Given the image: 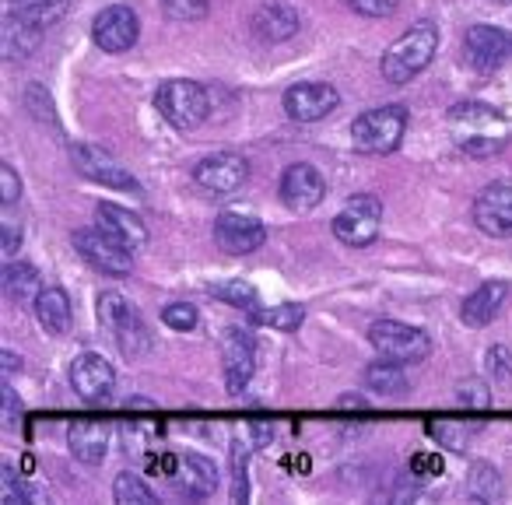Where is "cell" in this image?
Segmentation results:
<instances>
[{"label": "cell", "instance_id": "cell-1", "mask_svg": "<svg viewBox=\"0 0 512 505\" xmlns=\"http://www.w3.org/2000/svg\"><path fill=\"white\" fill-rule=\"evenodd\" d=\"M449 123L456 127V144L467 151L470 158H488L509 144V127L498 116L495 106L484 102H460L449 109Z\"/></svg>", "mask_w": 512, "mask_h": 505}, {"label": "cell", "instance_id": "cell-2", "mask_svg": "<svg viewBox=\"0 0 512 505\" xmlns=\"http://www.w3.org/2000/svg\"><path fill=\"white\" fill-rule=\"evenodd\" d=\"M435 50H439V29L432 22H414L390 50L379 60V71L390 85H407L414 81L428 64L435 60Z\"/></svg>", "mask_w": 512, "mask_h": 505}, {"label": "cell", "instance_id": "cell-3", "mask_svg": "<svg viewBox=\"0 0 512 505\" xmlns=\"http://www.w3.org/2000/svg\"><path fill=\"white\" fill-rule=\"evenodd\" d=\"M99 323L109 330V337H116L120 351L127 358H141L151 351V334L148 323L141 320V313L134 309V302L123 292H102L99 295Z\"/></svg>", "mask_w": 512, "mask_h": 505}, {"label": "cell", "instance_id": "cell-4", "mask_svg": "<svg viewBox=\"0 0 512 505\" xmlns=\"http://www.w3.org/2000/svg\"><path fill=\"white\" fill-rule=\"evenodd\" d=\"M407 130V109L404 106H376L365 109L351 123V141L362 155H390L400 148Z\"/></svg>", "mask_w": 512, "mask_h": 505}, {"label": "cell", "instance_id": "cell-5", "mask_svg": "<svg viewBox=\"0 0 512 505\" xmlns=\"http://www.w3.org/2000/svg\"><path fill=\"white\" fill-rule=\"evenodd\" d=\"M155 109L176 130H197L207 120L211 99H207L204 85H197L190 78H176V81H165L155 92Z\"/></svg>", "mask_w": 512, "mask_h": 505}, {"label": "cell", "instance_id": "cell-6", "mask_svg": "<svg viewBox=\"0 0 512 505\" xmlns=\"http://www.w3.org/2000/svg\"><path fill=\"white\" fill-rule=\"evenodd\" d=\"M369 344L383 358H393V362H400V365L425 362V358L432 355V337H428L421 327H411V323H400V320L372 323Z\"/></svg>", "mask_w": 512, "mask_h": 505}, {"label": "cell", "instance_id": "cell-7", "mask_svg": "<svg viewBox=\"0 0 512 505\" xmlns=\"http://www.w3.org/2000/svg\"><path fill=\"white\" fill-rule=\"evenodd\" d=\"M71 165L78 169V176L92 179V183H99V186L141 193V183L130 176L127 165H120L106 148H99V144H71Z\"/></svg>", "mask_w": 512, "mask_h": 505}, {"label": "cell", "instance_id": "cell-8", "mask_svg": "<svg viewBox=\"0 0 512 505\" xmlns=\"http://www.w3.org/2000/svg\"><path fill=\"white\" fill-rule=\"evenodd\" d=\"M379 221H383V204L372 193H358L334 218V235L344 246H369L379 235Z\"/></svg>", "mask_w": 512, "mask_h": 505}, {"label": "cell", "instance_id": "cell-9", "mask_svg": "<svg viewBox=\"0 0 512 505\" xmlns=\"http://www.w3.org/2000/svg\"><path fill=\"white\" fill-rule=\"evenodd\" d=\"M74 249L81 253L85 264H92L95 271L109 274V278H123V274H130V267H134V253L123 249L120 242L109 239L99 225L74 232Z\"/></svg>", "mask_w": 512, "mask_h": 505}, {"label": "cell", "instance_id": "cell-10", "mask_svg": "<svg viewBox=\"0 0 512 505\" xmlns=\"http://www.w3.org/2000/svg\"><path fill=\"white\" fill-rule=\"evenodd\" d=\"M249 176V162L235 151H218V155H207L193 165V183L207 193V197H225L235 193Z\"/></svg>", "mask_w": 512, "mask_h": 505}, {"label": "cell", "instance_id": "cell-11", "mask_svg": "<svg viewBox=\"0 0 512 505\" xmlns=\"http://www.w3.org/2000/svg\"><path fill=\"white\" fill-rule=\"evenodd\" d=\"M463 57L474 71L491 74L512 57V36L495 25H470L463 36Z\"/></svg>", "mask_w": 512, "mask_h": 505}, {"label": "cell", "instance_id": "cell-12", "mask_svg": "<svg viewBox=\"0 0 512 505\" xmlns=\"http://www.w3.org/2000/svg\"><path fill=\"white\" fill-rule=\"evenodd\" d=\"M337 106H341V92L327 81H299L285 92V113L295 123L327 120Z\"/></svg>", "mask_w": 512, "mask_h": 505}, {"label": "cell", "instance_id": "cell-13", "mask_svg": "<svg viewBox=\"0 0 512 505\" xmlns=\"http://www.w3.org/2000/svg\"><path fill=\"white\" fill-rule=\"evenodd\" d=\"M214 242H218L225 253L232 257H246V253H256V249L267 242V228L260 218L242 211H225L214 221Z\"/></svg>", "mask_w": 512, "mask_h": 505}, {"label": "cell", "instance_id": "cell-14", "mask_svg": "<svg viewBox=\"0 0 512 505\" xmlns=\"http://www.w3.org/2000/svg\"><path fill=\"white\" fill-rule=\"evenodd\" d=\"M474 225L491 239H512V183H488L477 193Z\"/></svg>", "mask_w": 512, "mask_h": 505}, {"label": "cell", "instance_id": "cell-15", "mask_svg": "<svg viewBox=\"0 0 512 505\" xmlns=\"http://www.w3.org/2000/svg\"><path fill=\"white\" fill-rule=\"evenodd\" d=\"M141 36V22L127 4H113V8H102L92 22V39L99 50L106 53H127L130 46Z\"/></svg>", "mask_w": 512, "mask_h": 505}, {"label": "cell", "instance_id": "cell-16", "mask_svg": "<svg viewBox=\"0 0 512 505\" xmlns=\"http://www.w3.org/2000/svg\"><path fill=\"white\" fill-rule=\"evenodd\" d=\"M221 372H225L228 390H246V383L256 372V344L249 337V330L228 327L225 341H221Z\"/></svg>", "mask_w": 512, "mask_h": 505}, {"label": "cell", "instance_id": "cell-17", "mask_svg": "<svg viewBox=\"0 0 512 505\" xmlns=\"http://www.w3.org/2000/svg\"><path fill=\"white\" fill-rule=\"evenodd\" d=\"M71 386L78 390L81 400L88 404H99V400L113 397V386H116V372L99 351H85L71 362Z\"/></svg>", "mask_w": 512, "mask_h": 505}, {"label": "cell", "instance_id": "cell-18", "mask_svg": "<svg viewBox=\"0 0 512 505\" xmlns=\"http://www.w3.org/2000/svg\"><path fill=\"white\" fill-rule=\"evenodd\" d=\"M323 197H327V183H323V176L313 165H288L285 176H281V200H285V207H292L295 214H309L313 207L323 204Z\"/></svg>", "mask_w": 512, "mask_h": 505}, {"label": "cell", "instance_id": "cell-19", "mask_svg": "<svg viewBox=\"0 0 512 505\" xmlns=\"http://www.w3.org/2000/svg\"><path fill=\"white\" fill-rule=\"evenodd\" d=\"M172 484H176L179 495L186 498H207L218 491L221 484V470L211 456L204 453H183L176 460V470H172Z\"/></svg>", "mask_w": 512, "mask_h": 505}, {"label": "cell", "instance_id": "cell-20", "mask_svg": "<svg viewBox=\"0 0 512 505\" xmlns=\"http://www.w3.org/2000/svg\"><path fill=\"white\" fill-rule=\"evenodd\" d=\"M95 225H99L113 242H120L123 249H130V253L148 246V225L141 221V214L127 211V207H120V204L95 207Z\"/></svg>", "mask_w": 512, "mask_h": 505}, {"label": "cell", "instance_id": "cell-21", "mask_svg": "<svg viewBox=\"0 0 512 505\" xmlns=\"http://www.w3.org/2000/svg\"><path fill=\"white\" fill-rule=\"evenodd\" d=\"M509 299V285L502 278H491L484 285H477V292H470L460 306V320L467 327H488L491 320H498Z\"/></svg>", "mask_w": 512, "mask_h": 505}, {"label": "cell", "instance_id": "cell-22", "mask_svg": "<svg viewBox=\"0 0 512 505\" xmlns=\"http://www.w3.org/2000/svg\"><path fill=\"white\" fill-rule=\"evenodd\" d=\"M109 439H113V428H109L106 421L81 418V421H74V425L67 428V446H71L74 460L88 463V467H95V463L106 460Z\"/></svg>", "mask_w": 512, "mask_h": 505}, {"label": "cell", "instance_id": "cell-23", "mask_svg": "<svg viewBox=\"0 0 512 505\" xmlns=\"http://www.w3.org/2000/svg\"><path fill=\"white\" fill-rule=\"evenodd\" d=\"M299 15H295V8H288V4H281V0H267V4H260L253 15V32L264 43H285V39H292L295 32H299Z\"/></svg>", "mask_w": 512, "mask_h": 505}, {"label": "cell", "instance_id": "cell-24", "mask_svg": "<svg viewBox=\"0 0 512 505\" xmlns=\"http://www.w3.org/2000/svg\"><path fill=\"white\" fill-rule=\"evenodd\" d=\"M32 309H36V316H39V323H43L46 334L60 337V334H67V330H71V323H74L71 299H67V292L60 285L43 288Z\"/></svg>", "mask_w": 512, "mask_h": 505}, {"label": "cell", "instance_id": "cell-25", "mask_svg": "<svg viewBox=\"0 0 512 505\" xmlns=\"http://www.w3.org/2000/svg\"><path fill=\"white\" fill-rule=\"evenodd\" d=\"M0 288L18 306H36L39 292H43V278L32 264H8L0 274Z\"/></svg>", "mask_w": 512, "mask_h": 505}, {"label": "cell", "instance_id": "cell-26", "mask_svg": "<svg viewBox=\"0 0 512 505\" xmlns=\"http://www.w3.org/2000/svg\"><path fill=\"white\" fill-rule=\"evenodd\" d=\"M43 32H46V29H39V25L25 22V18H18L15 11H11V15L4 18V53H8L11 60L32 57V50L39 46Z\"/></svg>", "mask_w": 512, "mask_h": 505}, {"label": "cell", "instance_id": "cell-27", "mask_svg": "<svg viewBox=\"0 0 512 505\" xmlns=\"http://www.w3.org/2000/svg\"><path fill=\"white\" fill-rule=\"evenodd\" d=\"M365 386L379 397H393V393H407V376L404 365L393 362V358H383V362H372L365 369Z\"/></svg>", "mask_w": 512, "mask_h": 505}, {"label": "cell", "instance_id": "cell-28", "mask_svg": "<svg viewBox=\"0 0 512 505\" xmlns=\"http://www.w3.org/2000/svg\"><path fill=\"white\" fill-rule=\"evenodd\" d=\"M15 15L39 29H50L67 15V0H15Z\"/></svg>", "mask_w": 512, "mask_h": 505}, {"label": "cell", "instance_id": "cell-29", "mask_svg": "<svg viewBox=\"0 0 512 505\" xmlns=\"http://www.w3.org/2000/svg\"><path fill=\"white\" fill-rule=\"evenodd\" d=\"M467 491L477 502H498L502 498V477L491 463H474L467 474Z\"/></svg>", "mask_w": 512, "mask_h": 505}, {"label": "cell", "instance_id": "cell-30", "mask_svg": "<svg viewBox=\"0 0 512 505\" xmlns=\"http://www.w3.org/2000/svg\"><path fill=\"white\" fill-rule=\"evenodd\" d=\"M253 320L267 323V327H278L281 334H288V330L302 327V320H306V306H299V302H288V306H278V309H256Z\"/></svg>", "mask_w": 512, "mask_h": 505}, {"label": "cell", "instance_id": "cell-31", "mask_svg": "<svg viewBox=\"0 0 512 505\" xmlns=\"http://www.w3.org/2000/svg\"><path fill=\"white\" fill-rule=\"evenodd\" d=\"M113 495L120 505H155V491L141 481V474H120L113 481Z\"/></svg>", "mask_w": 512, "mask_h": 505}, {"label": "cell", "instance_id": "cell-32", "mask_svg": "<svg viewBox=\"0 0 512 505\" xmlns=\"http://www.w3.org/2000/svg\"><path fill=\"white\" fill-rule=\"evenodd\" d=\"M211 295L225 299L228 306H235V309H246V313H256V309H260V299H256L253 285H246V281H225V285H214Z\"/></svg>", "mask_w": 512, "mask_h": 505}, {"label": "cell", "instance_id": "cell-33", "mask_svg": "<svg viewBox=\"0 0 512 505\" xmlns=\"http://www.w3.org/2000/svg\"><path fill=\"white\" fill-rule=\"evenodd\" d=\"M162 11L169 22H204L207 11H211V4L207 0H162Z\"/></svg>", "mask_w": 512, "mask_h": 505}, {"label": "cell", "instance_id": "cell-34", "mask_svg": "<svg viewBox=\"0 0 512 505\" xmlns=\"http://www.w3.org/2000/svg\"><path fill=\"white\" fill-rule=\"evenodd\" d=\"M456 400H460L467 411H488L491 390L481 383V379H460V386H456Z\"/></svg>", "mask_w": 512, "mask_h": 505}, {"label": "cell", "instance_id": "cell-35", "mask_svg": "<svg viewBox=\"0 0 512 505\" xmlns=\"http://www.w3.org/2000/svg\"><path fill=\"white\" fill-rule=\"evenodd\" d=\"M428 432H432V439H439L442 446L463 449L470 435H474V425H456V421H432V425H428Z\"/></svg>", "mask_w": 512, "mask_h": 505}, {"label": "cell", "instance_id": "cell-36", "mask_svg": "<svg viewBox=\"0 0 512 505\" xmlns=\"http://www.w3.org/2000/svg\"><path fill=\"white\" fill-rule=\"evenodd\" d=\"M162 320L169 323L172 330H197V323H200V313H197V306H190V302H169V306L162 309Z\"/></svg>", "mask_w": 512, "mask_h": 505}, {"label": "cell", "instance_id": "cell-37", "mask_svg": "<svg viewBox=\"0 0 512 505\" xmlns=\"http://www.w3.org/2000/svg\"><path fill=\"white\" fill-rule=\"evenodd\" d=\"M29 484L18 477L15 467H4L0 470V502H8V505H18V502H29Z\"/></svg>", "mask_w": 512, "mask_h": 505}, {"label": "cell", "instance_id": "cell-38", "mask_svg": "<svg viewBox=\"0 0 512 505\" xmlns=\"http://www.w3.org/2000/svg\"><path fill=\"white\" fill-rule=\"evenodd\" d=\"M18 197H22V179H18L15 165H0V204L4 207H15Z\"/></svg>", "mask_w": 512, "mask_h": 505}, {"label": "cell", "instance_id": "cell-39", "mask_svg": "<svg viewBox=\"0 0 512 505\" xmlns=\"http://www.w3.org/2000/svg\"><path fill=\"white\" fill-rule=\"evenodd\" d=\"M25 102H29V113L36 116V120H43V123H57V116L50 113L53 102H50V95H46V88L32 85L29 92H25Z\"/></svg>", "mask_w": 512, "mask_h": 505}, {"label": "cell", "instance_id": "cell-40", "mask_svg": "<svg viewBox=\"0 0 512 505\" xmlns=\"http://www.w3.org/2000/svg\"><path fill=\"white\" fill-rule=\"evenodd\" d=\"M18 249H22V228L15 221H0V253H4V260H15Z\"/></svg>", "mask_w": 512, "mask_h": 505}, {"label": "cell", "instance_id": "cell-41", "mask_svg": "<svg viewBox=\"0 0 512 505\" xmlns=\"http://www.w3.org/2000/svg\"><path fill=\"white\" fill-rule=\"evenodd\" d=\"M348 4H351V11H358V15H365V18H386L397 8V0H348Z\"/></svg>", "mask_w": 512, "mask_h": 505}, {"label": "cell", "instance_id": "cell-42", "mask_svg": "<svg viewBox=\"0 0 512 505\" xmlns=\"http://www.w3.org/2000/svg\"><path fill=\"white\" fill-rule=\"evenodd\" d=\"M488 365L495 372L498 383H512V355L505 348H491L488 351Z\"/></svg>", "mask_w": 512, "mask_h": 505}, {"label": "cell", "instance_id": "cell-43", "mask_svg": "<svg viewBox=\"0 0 512 505\" xmlns=\"http://www.w3.org/2000/svg\"><path fill=\"white\" fill-rule=\"evenodd\" d=\"M235 502H246V453L235 449Z\"/></svg>", "mask_w": 512, "mask_h": 505}, {"label": "cell", "instance_id": "cell-44", "mask_svg": "<svg viewBox=\"0 0 512 505\" xmlns=\"http://www.w3.org/2000/svg\"><path fill=\"white\" fill-rule=\"evenodd\" d=\"M18 411H22V407H18V393L11 390V383H4V425L15 428L18 425Z\"/></svg>", "mask_w": 512, "mask_h": 505}, {"label": "cell", "instance_id": "cell-45", "mask_svg": "<svg viewBox=\"0 0 512 505\" xmlns=\"http://www.w3.org/2000/svg\"><path fill=\"white\" fill-rule=\"evenodd\" d=\"M249 435H253V449H264V446H271V439H274V425L253 421V425H249Z\"/></svg>", "mask_w": 512, "mask_h": 505}, {"label": "cell", "instance_id": "cell-46", "mask_svg": "<svg viewBox=\"0 0 512 505\" xmlns=\"http://www.w3.org/2000/svg\"><path fill=\"white\" fill-rule=\"evenodd\" d=\"M4 372H8V376H15V372H18V355H15V351H4Z\"/></svg>", "mask_w": 512, "mask_h": 505}, {"label": "cell", "instance_id": "cell-47", "mask_svg": "<svg viewBox=\"0 0 512 505\" xmlns=\"http://www.w3.org/2000/svg\"><path fill=\"white\" fill-rule=\"evenodd\" d=\"M495 4H512V0H495Z\"/></svg>", "mask_w": 512, "mask_h": 505}, {"label": "cell", "instance_id": "cell-48", "mask_svg": "<svg viewBox=\"0 0 512 505\" xmlns=\"http://www.w3.org/2000/svg\"><path fill=\"white\" fill-rule=\"evenodd\" d=\"M11 4H15V0H11Z\"/></svg>", "mask_w": 512, "mask_h": 505}]
</instances>
